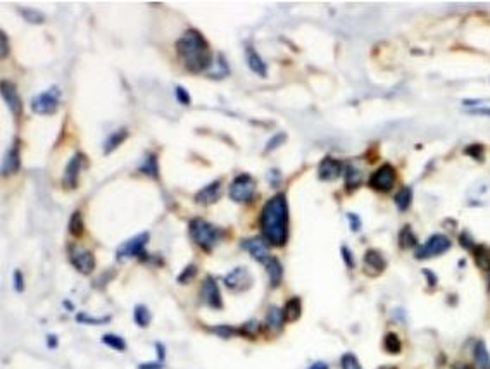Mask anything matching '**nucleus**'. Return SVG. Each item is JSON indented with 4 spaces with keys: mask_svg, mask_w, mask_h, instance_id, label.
<instances>
[{
    "mask_svg": "<svg viewBox=\"0 0 490 369\" xmlns=\"http://www.w3.org/2000/svg\"><path fill=\"white\" fill-rule=\"evenodd\" d=\"M261 231L268 243L283 247L288 238V203L283 193H276L268 200L261 212Z\"/></svg>",
    "mask_w": 490,
    "mask_h": 369,
    "instance_id": "1",
    "label": "nucleus"
},
{
    "mask_svg": "<svg viewBox=\"0 0 490 369\" xmlns=\"http://www.w3.org/2000/svg\"><path fill=\"white\" fill-rule=\"evenodd\" d=\"M176 52L188 71L192 72H202L209 69L212 64V52L209 48V43L202 33L197 30H186L181 36L176 40Z\"/></svg>",
    "mask_w": 490,
    "mask_h": 369,
    "instance_id": "2",
    "label": "nucleus"
},
{
    "mask_svg": "<svg viewBox=\"0 0 490 369\" xmlns=\"http://www.w3.org/2000/svg\"><path fill=\"white\" fill-rule=\"evenodd\" d=\"M190 236L195 241L199 247L206 248H212L216 245V241L219 240L221 231L217 230L214 224L207 223V221L200 219V217H195V219L190 221Z\"/></svg>",
    "mask_w": 490,
    "mask_h": 369,
    "instance_id": "3",
    "label": "nucleus"
},
{
    "mask_svg": "<svg viewBox=\"0 0 490 369\" xmlns=\"http://www.w3.org/2000/svg\"><path fill=\"white\" fill-rule=\"evenodd\" d=\"M230 199L237 203L250 202L255 193V179L250 174H240L230 185Z\"/></svg>",
    "mask_w": 490,
    "mask_h": 369,
    "instance_id": "4",
    "label": "nucleus"
},
{
    "mask_svg": "<svg viewBox=\"0 0 490 369\" xmlns=\"http://www.w3.org/2000/svg\"><path fill=\"white\" fill-rule=\"evenodd\" d=\"M61 102V90L59 86H50L45 92L38 93L31 99V109L36 114H54Z\"/></svg>",
    "mask_w": 490,
    "mask_h": 369,
    "instance_id": "5",
    "label": "nucleus"
},
{
    "mask_svg": "<svg viewBox=\"0 0 490 369\" xmlns=\"http://www.w3.org/2000/svg\"><path fill=\"white\" fill-rule=\"evenodd\" d=\"M449 247H451V240L445 235H433L423 245H418L416 250H414V255H416V259L435 257V255L444 254Z\"/></svg>",
    "mask_w": 490,
    "mask_h": 369,
    "instance_id": "6",
    "label": "nucleus"
},
{
    "mask_svg": "<svg viewBox=\"0 0 490 369\" xmlns=\"http://www.w3.org/2000/svg\"><path fill=\"white\" fill-rule=\"evenodd\" d=\"M68 254H69V261L71 264L78 269L81 274H90L95 268V257L90 250L79 247V245L71 243L68 247Z\"/></svg>",
    "mask_w": 490,
    "mask_h": 369,
    "instance_id": "7",
    "label": "nucleus"
},
{
    "mask_svg": "<svg viewBox=\"0 0 490 369\" xmlns=\"http://www.w3.org/2000/svg\"><path fill=\"white\" fill-rule=\"evenodd\" d=\"M397 172L390 164H383L382 168H378L371 176H369V186L376 192H388L395 185Z\"/></svg>",
    "mask_w": 490,
    "mask_h": 369,
    "instance_id": "8",
    "label": "nucleus"
},
{
    "mask_svg": "<svg viewBox=\"0 0 490 369\" xmlns=\"http://www.w3.org/2000/svg\"><path fill=\"white\" fill-rule=\"evenodd\" d=\"M148 241V233L143 231V233L137 235L135 238L131 240L124 241L119 248H117V259H123V257H143V248Z\"/></svg>",
    "mask_w": 490,
    "mask_h": 369,
    "instance_id": "9",
    "label": "nucleus"
},
{
    "mask_svg": "<svg viewBox=\"0 0 490 369\" xmlns=\"http://www.w3.org/2000/svg\"><path fill=\"white\" fill-rule=\"evenodd\" d=\"M254 283L252 274L248 272L247 268H235L231 272H228L224 276V285L233 292H242V290H248Z\"/></svg>",
    "mask_w": 490,
    "mask_h": 369,
    "instance_id": "10",
    "label": "nucleus"
},
{
    "mask_svg": "<svg viewBox=\"0 0 490 369\" xmlns=\"http://www.w3.org/2000/svg\"><path fill=\"white\" fill-rule=\"evenodd\" d=\"M200 297L202 300L212 309H221L223 307V299H221L219 288H217V283L212 276H207L202 283V290H200Z\"/></svg>",
    "mask_w": 490,
    "mask_h": 369,
    "instance_id": "11",
    "label": "nucleus"
},
{
    "mask_svg": "<svg viewBox=\"0 0 490 369\" xmlns=\"http://www.w3.org/2000/svg\"><path fill=\"white\" fill-rule=\"evenodd\" d=\"M242 248L248 252L255 261L259 262H268L269 259V252H268V241L264 238H259V236H254V238H247V240L242 241Z\"/></svg>",
    "mask_w": 490,
    "mask_h": 369,
    "instance_id": "12",
    "label": "nucleus"
},
{
    "mask_svg": "<svg viewBox=\"0 0 490 369\" xmlns=\"http://www.w3.org/2000/svg\"><path fill=\"white\" fill-rule=\"evenodd\" d=\"M83 162H85V157H83L81 154H74L71 157V161L68 162V166H66L62 185H64L68 190H72L76 185H78V176L83 168Z\"/></svg>",
    "mask_w": 490,
    "mask_h": 369,
    "instance_id": "13",
    "label": "nucleus"
},
{
    "mask_svg": "<svg viewBox=\"0 0 490 369\" xmlns=\"http://www.w3.org/2000/svg\"><path fill=\"white\" fill-rule=\"evenodd\" d=\"M0 86H2V97H3V100H5L9 110L16 117H19L21 110H23V103H21L19 93H17L14 83H10L9 79H2V85Z\"/></svg>",
    "mask_w": 490,
    "mask_h": 369,
    "instance_id": "14",
    "label": "nucleus"
},
{
    "mask_svg": "<svg viewBox=\"0 0 490 369\" xmlns=\"http://www.w3.org/2000/svg\"><path fill=\"white\" fill-rule=\"evenodd\" d=\"M342 171H344V164L331 157H324L321 161L319 168H317V174H319V179H323V181L337 179L342 174Z\"/></svg>",
    "mask_w": 490,
    "mask_h": 369,
    "instance_id": "15",
    "label": "nucleus"
},
{
    "mask_svg": "<svg viewBox=\"0 0 490 369\" xmlns=\"http://www.w3.org/2000/svg\"><path fill=\"white\" fill-rule=\"evenodd\" d=\"M385 266H386V262H385V257H383L382 252L371 248V250H368L364 254V269H366V272L376 276V274H380L383 269H385Z\"/></svg>",
    "mask_w": 490,
    "mask_h": 369,
    "instance_id": "16",
    "label": "nucleus"
},
{
    "mask_svg": "<svg viewBox=\"0 0 490 369\" xmlns=\"http://www.w3.org/2000/svg\"><path fill=\"white\" fill-rule=\"evenodd\" d=\"M19 140H16L12 143V147L9 148L7 152L5 159H3V164H2V174L3 176H9V174H14L16 171H19V166H21V159H19Z\"/></svg>",
    "mask_w": 490,
    "mask_h": 369,
    "instance_id": "17",
    "label": "nucleus"
},
{
    "mask_svg": "<svg viewBox=\"0 0 490 369\" xmlns=\"http://www.w3.org/2000/svg\"><path fill=\"white\" fill-rule=\"evenodd\" d=\"M219 197H221V181L217 179V181H212L207 186H204V188L197 193L195 202L202 203V205H210V203L216 202Z\"/></svg>",
    "mask_w": 490,
    "mask_h": 369,
    "instance_id": "18",
    "label": "nucleus"
},
{
    "mask_svg": "<svg viewBox=\"0 0 490 369\" xmlns=\"http://www.w3.org/2000/svg\"><path fill=\"white\" fill-rule=\"evenodd\" d=\"M283 323H285V316H283V310L278 309L276 305H271L268 309V314H266V326L271 333H280L283 328Z\"/></svg>",
    "mask_w": 490,
    "mask_h": 369,
    "instance_id": "19",
    "label": "nucleus"
},
{
    "mask_svg": "<svg viewBox=\"0 0 490 369\" xmlns=\"http://www.w3.org/2000/svg\"><path fill=\"white\" fill-rule=\"evenodd\" d=\"M247 64H248V67H250V71H254L255 74H259L261 78H266V76H268V66H266V62L262 61L261 55L250 47H247Z\"/></svg>",
    "mask_w": 490,
    "mask_h": 369,
    "instance_id": "20",
    "label": "nucleus"
},
{
    "mask_svg": "<svg viewBox=\"0 0 490 369\" xmlns=\"http://www.w3.org/2000/svg\"><path fill=\"white\" fill-rule=\"evenodd\" d=\"M473 355H475V362L478 366V369H490V354L482 340H478L475 343Z\"/></svg>",
    "mask_w": 490,
    "mask_h": 369,
    "instance_id": "21",
    "label": "nucleus"
},
{
    "mask_svg": "<svg viewBox=\"0 0 490 369\" xmlns=\"http://www.w3.org/2000/svg\"><path fill=\"white\" fill-rule=\"evenodd\" d=\"M266 268H268V274H269V281H271V286H278L283 279V266L281 262L276 257H271L268 262H266Z\"/></svg>",
    "mask_w": 490,
    "mask_h": 369,
    "instance_id": "22",
    "label": "nucleus"
},
{
    "mask_svg": "<svg viewBox=\"0 0 490 369\" xmlns=\"http://www.w3.org/2000/svg\"><path fill=\"white\" fill-rule=\"evenodd\" d=\"M283 316H285V321L288 323H293L300 317V299L299 297H292L290 300H286L285 309H283Z\"/></svg>",
    "mask_w": 490,
    "mask_h": 369,
    "instance_id": "23",
    "label": "nucleus"
},
{
    "mask_svg": "<svg viewBox=\"0 0 490 369\" xmlns=\"http://www.w3.org/2000/svg\"><path fill=\"white\" fill-rule=\"evenodd\" d=\"M128 138V131L126 130H119V131H114L109 138L105 140L104 143V154H110L112 150H116L121 143Z\"/></svg>",
    "mask_w": 490,
    "mask_h": 369,
    "instance_id": "24",
    "label": "nucleus"
},
{
    "mask_svg": "<svg viewBox=\"0 0 490 369\" xmlns=\"http://www.w3.org/2000/svg\"><path fill=\"white\" fill-rule=\"evenodd\" d=\"M475 262L480 269L490 271V248L485 245H476L475 247Z\"/></svg>",
    "mask_w": 490,
    "mask_h": 369,
    "instance_id": "25",
    "label": "nucleus"
},
{
    "mask_svg": "<svg viewBox=\"0 0 490 369\" xmlns=\"http://www.w3.org/2000/svg\"><path fill=\"white\" fill-rule=\"evenodd\" d=\"M138 171L143 172L147 176H152V178H157L159 176V166H157V157L154 154H147V157L143 159V162L140 164Z\"/></svg>",
    "mask_w": 490,
    "mask_h": 369,
    "instance_id": "26",
    "label": "nucleus"
},
{
    "mask_svg": "<svg viewBox=\"0 0 490 369\" xmlns=\"http://www.w3.org/2000/svg\"><path fill=\"white\" fill-rule=\"evenodd\" d=\"M362 183V174L355 166H349L347 171H345V186L349 190H355L359 185Z\"/></svg>",
    "mask_w": 490,
    "mask_h": 369,
    "instance_id": "27",
    "label": "nucleus"
},
{
    "mask_svg": "<svg viewBox=\"0 0 490 369\" xmlns=\"http://www.w3.org/2000/svg\"><path fill=\"white\" fill-rule=\"evenodd\" d=\"M411 200H413V190L411 188H400L399 192L393 197V202L399 207L400 210H407L411 205Z\"/></svg>",
    "mask_w": 490,
    "mask_h": 369,
    "instance_id": "28",
    "label": "nucleus"
},
{
    "mask_svg": "<svg viewBox=\"0 0 490 369\" xmlns=\"http://www.w3.org/2000/svg\"><path fill=\"white\" fill-rule=\"evenodd\" d=\"M399 243L402 248H409V247H418V238L416 235L413 233L409 226H404L402 231L399 233Z\"/></svg>",
    "mask_w": 490,
    "mask_h": 369,
    "instance_id": "29",
    "label": "nucleus"
},
{
    "mask_svg": "<svg viewBox=\"0 0 490 369\" xmlns=\"http://www.w3.org/2000/svg\"><path fill=\"white\" fill-rule=\"evenodd\" d=\"M383 348H385L388 354H399L402 345H400V340L395 333H386L385 338H383Z\"/></svg>",
    "mask_w": 490,
    "mask_h": 369,
    "instance_id": "30",
    "label": "nucleus"
},
{
    "mask_svg": "<svg viewBox=\"0 0 490 369\" xmlns=\"http://www.w3.org/2000/svg\"><path fill=\"white\" fill-rule=\"evenodd\" d=\"M133 319L140 328H145L150 323V312H148V309L145 305H137L133 312Z\"/></svg>",
    "mask_w": 490,
    "mask_h": 369,
    "instance_id": "31",
    "label": "nucleus"
},
{
    "mask_svg": "<svg viewBox=\"0 0 490 369\" xmlns=\"http://www.w3.org/2000/svg\"><path fill=\"white\" fill-rule=\"evenodd\" d=\"M85 231V224H83V217L79 212H72L71 221H69V233L74 236H81Z\"/></svg>",
    "mask_w": 490,
    "mask_h": 369,
    "instance_id": "32",
    "label": "nucleus"
},
{
    "mask_svg": "<svg viewBox=\"0 0 490 369\" xmlns=\"http://www.w3.org/2000/svg\"><path fill=\"white\" fill-rule=\"evenodd\" d=\"M21 16L28 21L30 24H41L45 21V16L40 12V10H35V9H19Z\"/></svg>",
    "mask_w": 490,
    "mask_h": 369,
    "instance_id": "33",
    "label": "nucleus"
},
{
    "mask_svg": "<svg viewBox=\"0 0 490 369\" xmlns=\"http://www.w3.org/2000/svg\"><path fill=\"white\" fill-rule=\"evenodd\" d=\"M102 341L105 345H109V347H112L114 350H121V352H123L124 348H126V341H124L121 336H117V335H110V333L104 335Z\"/></svg>",
    "mask_w": 490,
    "mask_h": 369,
    "instance_id": "34",
    "label": "nucleus"
},
{
    "mask_svg": "<svg viewBox=\"0 0 490 369\" xmlns=\"http://www.w3.org/2000/svg\"><path fill=\"white\" fill-rule=\"evenodd\" d=\"M342 369H362L361 364H359L357 357L354 354H344L342 355Z\"/></svg>",
    "mask_w": 490,
    "mask_h": 369,
    "instance_id": "35",
    "label": "nucleus"
},
{
    "mask_svg": "<svg viewBox=\"0 0 490 369\" xmlns=\"http://www.w3.org/2000/svg\"><path fill=\"white\" fill-rule=\"evenodd\" d=\"M110 317L107 316V317H90V316H86V314H83V312H79V314H76V321L78 323H86V324H104V323H107Z\"/></svg>",
    "mask_w": 490,
    "mask_h": 369,
    "instance_id": "36",
    "label": "nucleus"
},
{
    "mask_svg": "<svg viewBox=\"0 0 490 369\" xmlns=\"http://www.w3.org/2000/svg\"><path fill=\"white\" fill-rule=\"evenodd\" d=\"M285 140H286V134H285V133H276V134H273L271 140H269L268 143H266V152L275 150V148H276V147H280V145H281Z\"/></svg>",
    "mask_w": 490,
    "mask_h": 369,
    "instance_id": "37",
    "label": "nucleus"
},
{
    "mask_svg": "<svg viewBox=\"0 0 490 369\" xmlns=\"http://www.w3.org/2000/svg\"><path fill=\"white\" fill-rule=\"evenodd\" d=\"M240 333H244L245 336H255V335L259 333V323L257 321H248V323H245L244 326H242V330H240Z\"/></svg>",
    "mask_w": 490,
    "mask_h": 369,
    "instance_id": "38",
    "label": "nucleus"
},
{
    "mask_svg": "<svg viewBox=\"0 0 490 369\" xmlns=\"http://www.w3.org/2000/svg\"><path fill=\"white\" fill-rule=\"evenodd\" d=\"M197 274V268L193 264H190V266H186L185 269H183V272L178 276V281L179 283H188L190 279H193V276Z\"/></svg>",
    "mask_w": 490,
    "mask_h": 369,
    "instance_id": "39",
    "label": "nucleus"
},
{
    "mask_svg": "<svg viewBox=\"0 0 490 369\" xmlns=\"http://www.w3.org/2000/svg\"><path fill=\"white\" fill-rule=\"evenodd\" d=\"M464 152L468 155H471L475 161H483V147L482 145H471V147H468Z\"/></svg>",
    "mask_w": 490,
    "mask_h": 369,
    "instance_id": "40",
    "label": "nucleus"
},
{
    "mask_svg": "<svg viewBox=\"0 0 490 369\" xmlns=\"http://www.w3.org/2000/svg\"><path fill=\"white\" fill-rule=\"evenodd\" d=\"M175 95H176V99H178V102L181 103V105H188L190 103V95H188V92H186L183 86H176L175 88Z\"/></svg>",
    "mask_w": 490,
    "mask_h": 369,
    "instance_id": "41",
    "label": "nucleus"
},
{
    "mask_svg": "<svg viewBox=\"0 0 490 369\" xmlns=\"http://www.w3.org/2000/svg\"><path fill=\"white\" fill-rule=\"evenodd\" d=\"M347 219H349V224H350V230L352 231H359V230H361V219H359L357 214L349 212L347 214Z\"/></svg>",
    "mask_w": 490,
    "mask_h": 369,
    "instance_id": "42",
    "label": "nucleus"
},
{
    "mask_svg": "<svg viewBox=\"0 0 490 369\" xmlns=\"http://www.w3.org/2000/svg\"><path fill=\"white\" fill-rule=\"evenodd\" d=\"M14 286H16V292H23L24 290V281H23V272L19 269L14 271Z\"/></svg>",
    "mask_w": 490,
    "mask_h": 369,
    "instance_id": "43",
    "label": "nucleus"
},
{
    "mask_svg": "<svg viewBox=\"0 0 490 369\" xmlns=\"http://www.w3.org/2000/svg\"><path fill=\"white\" fill-rule=\"evenodd\" d=\"M214 333H217V335H221V336L228 338V336H231V335L235 333V330H231L230 326H216V328H214Z\"/></svg>",
    "mask_w": 490,
    "mask_h": 369,
    "instance_id": "44",
    "label": "nucleus"
},
{
    "mask_svg": "<svg viewBox=\"0 0 490 369\" xmlns=\"http://www.w3.org/2000/svg\"><path fill=\"white\" fill-rule=\"evenodd\" d=\"M342 254H344V261H345V264H347V268L349 269L354 268V261H352V255L347 247H342Z\"/></svg>",
    "mask_w": 490,
    "mask_h": 369,
    "instance_id": "45",
    "label": "nucleus"
},
{
    "mask_svg": "<svg viewBox=\"0 0 490 369\" xmlns=\"http://www.w3.org/2000/svg\"><path fill=\"white\" fill-rule=\"evenodd\" d=\"M0 41H2V59H5L7 57V54H9V45H7V34L3 33H0Z\"/></svg>",
    "mask_w": 490,
    "mask_h": 369,
    "instance_id": "46",
    "label": "nucleus"
},
{
    "mask_svg": "<svg viewBox=\"0 0 490 369\" xmlns=\"http://www.w3.org/2000/svg\"><path fill=\"white\" fill-rule=\"evenodd\" d=\"M138 369H162V362H143L138 366Z\"/></svg>",
    "mask_w": 490,
    "mask_h": 369,
    "instance_id": "47",
    "label": "nucleus"
},
{
    "mask_svg": "<svg viewBox=\"0 0 490 369\" xmlns=\"http://www.w3.org/2000/svg\"><path fill=\"white\" fill-rule=\"evenodd\" d=\"M461 243H462V247H468V248H471L473 245H475V243H473V240H471V236H469L466 231L461 235Z\"/></svg>",
    "mask_w": 490,
    "mask_h": 369,
    "instance_id": "48",
    "label": "nucleus"
},
{
    "mask_svg": "<svg viewBox=\"0 0 490 369\" xmlns=\"http://www.w3.org/2000/svg\"><path fill=\"white\" fill-rule=\"evenodd\" d=\"M155 352H157V357H159V361H164V357H166V348H164V345L162 343H155Z\"/></svg>",
    "mask_w": 490,
    "mask_h": 369,
    "instance_id": "49",
    "label": "nucleus"
},
{
    "mask_svg": "<svg viewBox=\"0 0 490 369\" xmlns=\"http://www.w3.org/2000/svg\"><path fill=\"white\" fill-rule=\"evenodd\" d=\"M47 347L48 348H55V347H57V336H55V335H48V336H47Z\"/></svg>",
    "mask_w": 490,
    "mask_h": 369,
    "instance_id": "50",
    "label": "nucleus"
},
{
    "mask_svg": "<svg viewBox=\"0 0 490 369\" xmlns=\"http://www.w3.org/2000/svg\"><path fill=\"white\" fill-rule=\"evenodd\" d=\"M309 369H328V364H326V362H314V364L313 366H311V368Z\"/></svg>",
    "mask_w": 490,
    "mask_h": 369,
    "instance_id": "51",
    "label": "nucleus"
},
{
    "mask_svg": "<svg viewBox=\"0 0 490 369\" xmlns=\"http://www.w3.org/2000/svg\"><path fill=\"white\" fill-rule=\"evenodd\" d=\"M454 369H473L471 366H466V364H455Z\"/></svg>",
    "mask_w": 490,
    "mask_h": 369,
    "instance_id": "52",
    "label": "nucleus"
},
{
    "mask_svg": "<svg viewBox=\"0 0 490 369\" xmlns=\"http://www.w3.org/2000/svg\"><path fill=\"white\" fill-rule=\"evenodd\" d=\"M382 369H395V368H382Z\"/></svg>",
    "mask_w": 490,
    "mask_h": 369,
    "instance_id": "53",
    "label": "nucleus"
}]
</instances>
